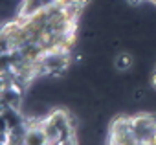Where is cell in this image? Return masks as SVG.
I'll use <instances>...</instances> for the list:
<instances>
[{
  "label": "cell",
  "mask_w": 156,
  "mask_h": 145,
  "mask_svg": "<svg viewBox=\"0 0 156 145\" xmlns=\"http://www.w3.org/2000/svg\"><path fill=\"white\" fill-rule=\"evenodd\" d=\"M112 66H114V70L118 72V74H129V72L134 68V57H132V53H129V51L116 53V57L112 61Z\"/></svg>",
  "instance_id": "6"
},
{
  "label": "cell",
  "mask_w": 156,
  "mask_h": 145,
  "mask_svg": "<svg viewBox=\"0 0 156 145\" xmlns=\"http://www.w3.org/2000/svg\"><path fill=\"white\" fill-rule=\"evenodd\" d=\"M108 141L116 143V145H136L130 116H119V118L112 119V123L108 127Z\"/></svg>",
  "instance_id": "4"
},
{
  "label": "cell",
  "mask_w": 156,
  "mask_h": 145,
  "mask_svg": "<svg viewBox=\"0 0 156 145\" xmlns=\"http://www.w3.org/2000/svg\"><path fill=\"white\" fill-rule=\"evenodd\" d=\"M70 64V50H48L35 62V72L37 77H61Z\"/></svg>",
  "instance_id": "2"
},
{
  "label": "cell",
  "mask_w": 156,
  "mask_h": 145,
  "mask_svg": "<svg viewBox=\"0 0 156 145\" xmlns=\"http://www.w3.org/2000/svg\"><path fill=\"white\" fill-rule=\"evenodd\" d=\"M48 143L51 145H68L73 143L77 138V123L75 118L64 108H53L42 121H41Z\"/></svg>",
  "instance_id": "1"
},
{
  "label": "cell",
  "mask_w": 156,
  "mask_h": 145,
  "mask_svg": "<svg viewBox=\"0 0 156 145\" xmlns=\"http://www.w3.org/2000/svg\"><path fill=\"white\" fill-rule=\"evenodd\" d=\"M152 85H154V88H156V61H154V64H152Z\"/></svg>",
  "instance_id": "7"
},
{
  "label": "cell",
  "mask_w": 156,
  "mask_h": 145,
  "mask_svg": "<svg viewBox=\"0 0 156 145\" xmlns=\"http://www.w3.org/2000/svg\"><path fill=\"white\" fill-rule=\"evenodd\" d=\"M62 0H20V11H19V17L20 19H28V17H33L44 9H50L53 6H57Z\"/></svg>",
  "instance_id": "5"
},
{
  "label": "cell",
  "mask_w": 156,
  "mask_h": 145,
  "mask_svg": "<svg viewBox=\"0 0 156 145\" xmlns=\"http://www.w3.org/2000/svg\"><path fill=\"white\" fill-rule=\"evenodd\" d=\"M136 145H156V116L140 112L130 116Z\"/></svg>",
  "instance_id": "3"
}]
</instances>
